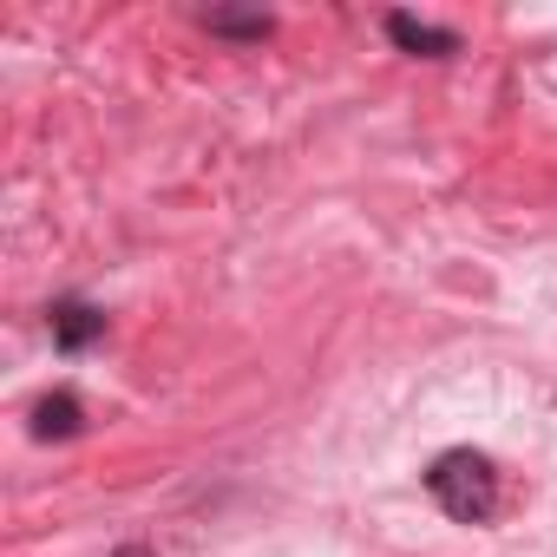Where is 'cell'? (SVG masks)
Masks as SVG:
<instances>
[{"mask_svg": "<svg viewBox=\"0 0 557 557\" xmlns=\"http://www.w3.org/2000/svg\"><path fill=\"white\" fill-rule=\"evenodd\" d=\"M86 426V400L73 387H53L34 400V440H73Z\"/></svg>", "mask_w": 557, "mask_h": 557, "instance_id": "cell-4", "label": "cell"}, {"mask_svg": "<svg viewBox=\"0 0 557 557\" xmlns=\"http://www.w3.org/2000/svg\"><path fill=\"white\" fill-rule=\"evenodd\" d=\"M112 557H151V550H145V544H119Z\"/></svg>", "mask_w": 557, "mask_h": 557, "instance_id": "cell-6", "label": "cell"}, {"mask_svg": "<svg viewBox=\"0 0 557 557\" xmlns=\"http://www.w3.org/2000/svg\"><path fill=\"white\" fill-rule=\"evenodd\" d=\"M426 492L453 524H492L498 518V466L479 446H446L426 466Z\"/></svg>", "mask_w": 557, "mask_h": 557, "instance_id": "cell-1", "label": "cell"}, {"mask_svg": "<svg viewBox=\"0 0 557 557\" xmlns=\"http://www.w3.org/2000/svg\"><path fill=\"white\" fill-rule=\"evenodd\" d=\"M387 40H394L400 53H420V60L459 53V34H453V27H433V21H413V14H387Z\"/></svg>", "mask_w": 557, "mask_h": 557, "instance_id": "cell-3", "label": "cell"}, {"mask_svg": "<svg viewBox=\"0 0 557 557\" xmlns=\"http://www.w3.org/2000/svg\"><path fill=\"white\" fill-rule=\"evenodd\" d=\"M203 27L210 34H223V40H269V14H203Z\"/></svg>", "mask_w": 557, "mask_h": 557, "instance_id": "cell-5", "label": "cell"}, {"mask_svg": "<svg viewBox=\"0 0 557 557\" xmlns=\"http://www.w3.org/2000/svg\"><path fill=\"white\" fill-rule=\"evenodd\" d=\"M47 329H53V348H60V355H79V348H92V342L106 335V309H92V302H79V296H60V302L47 309Z\"/></svg>", "mask_w": 557, "mask_h": 557, "instance_id": "cell-2", "label": "cell"}]
</instances>
